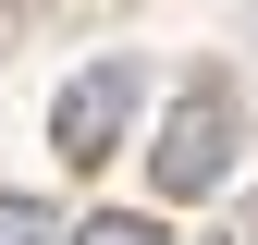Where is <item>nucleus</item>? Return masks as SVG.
<instances>
[{
	"label": "nucleus",
	"mask_w": 258,
	"mask_h": 245,
	"mask_svg": "<svg viewBox=\"0 0 258 245\" xmlns=\"http://www.w3.org/2000/svg\"><path fill=\"white\" fill-rule=\"evenodd\" d=\"M136 98H148V74H136V61H86V74L49 98V147H61L74 172H99L111 147H123V122H136Z\"/></svg>",
	"instance_id": "f257e3e1"
},
{
	"label": "nucleus",
	"mask_w": 258,
	"mask_h": 245,
	"mask_svg": "<svg viewBox=\"0 0 258 245\" xmlns=\"http://www.w3.org/2000/svg\"><path fill=\"white\" fill-rule=\"evenodd\" d=\"M221 160H234V110H221L209 86H197V98H184L172 122H160L148 172H160V196H209V184H221Z\"/></svg>",
	"instance_id": "f03ea898"
},
{
	"label": "nucleus",
	"mask_w": 258,
	"mask_h": 245,
	"mask_svg": "<svg viewBox=\"0 0 258 245\" xmlns=\"http://www.w3.org/2000/svg\"><path fill=\"white\" fill-rule=\"evenodd\" d=\"M0 245H61V208L49 196H0Z\"/></svg>",
	"instance_id": "7ed1b4c3"
},
{
	"label": "nucleus",
	"mask_w": 258,
	"mask_h": 245,
	"mask_svg": "<svg viewBox=\"0 0 258 245\" xmlns=\"http://www.w3.org/2000/svg\"><path fill=\"white\" fill-rule=\"evenodd\" d=\"M61 245H160V221H111V208H99V221H74Z\"/></svg>",
	"instance_id": "20e7f679"
}]
</instances>
